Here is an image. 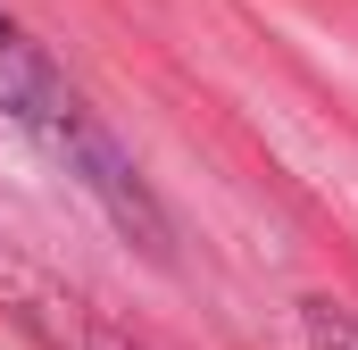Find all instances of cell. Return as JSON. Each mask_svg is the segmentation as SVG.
I'll list each match as a JSON object with an SVG mask.
<instances>
[{
  "mask_svg": "<svg viewBox=\"0 0 358 350\" xmlns=\"http://www.w3.org/2000/svg\"><path fill=\"white\" fill-rule=\"evenodd\" d=\"M17 317H25L50 350H134L125 334H108L100 317H84V300H59V292H42V284H17Z\"/></svg>",
  "mask_w": 358,
  "mask_h": 350,
  "instance_id": "obj_1",
  "label": "cell"
},
{
  "mask_svg": "<svg viewBox=\"0 0 358 350\" xmlns=\"http://www.w3.org/2000/svg\"><path fill=\"white\" fill-rule=\"evenodd\" d=\"M300 334H308V350H358V309H342V300H300Z\"/></svg>",
  "mask_w": 358,
  "mask_h": 350,
  "instance_id": "obj_2",
  "label": "cell"
}]
</instances>
